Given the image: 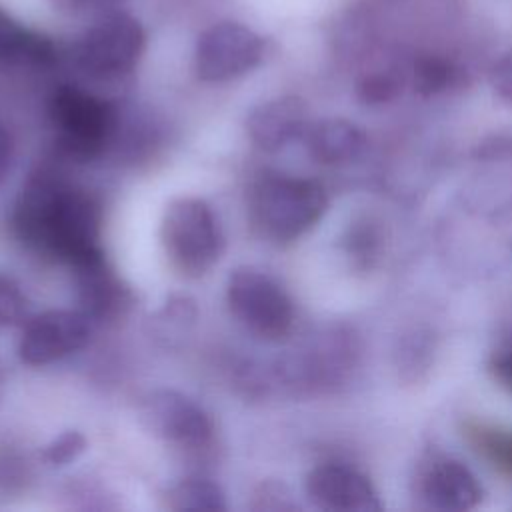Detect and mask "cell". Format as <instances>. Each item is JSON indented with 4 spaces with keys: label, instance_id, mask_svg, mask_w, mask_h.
<instances>
[{
    "label": "cell",
    "instance_id": "3957f363",
    "mask_svg": "<svg viewBox=\"0 0 512 512\" xmlns=\"http://www.w3.org/2000/svg\"><path fill=\"white\" fill-rule=\"evenodd\" d=\"M48 118L58 152L76 162L98 158L118 126V112L108 100L72 84H62L52 92Z\"/></svg>",
    "mask_w": 512,
    "mask_h": 512
},
{
    "label": "cell",
    "instance_id": "8992f818",
    "mask_svg": "<svg viewBox=\"0 0 512 512\" xmlns=\"http://www.w3.org/2000/svg\"><path fill=\"white\" fill-rule=\"evenodd\" d=\"M226 304L232 316L262 340L276 342L292 330V298L270 274L252 266H240L230 272L226 280Z\"/></svg>",
    "mask_w": 512,
    "mask_h": 512
},
{
    "label": "cell",
    "instance_id": "8fae6325",
    "mask_svg": "<svg viewBox=\"0 0 512 512\" xmlns=\"http://www.w3.org/2000/svg\"><path fill=\"white\" fill-rule=\"evenodd\" d=\"M80 312L92 322L112 320L130 304V290L110 268L104 252L72 266Z\"/></svg>",
    "mask_w": 512,
    "mask_h": 512
},
{
    "label": "cell",
    "instance_id": "7a4b0ae2",
    "mask_svg": "<svg viewBox=\"0 0 512 512\" xmlns=\"http://www.w3.org/2000/svg\"><path fill=\"white\" fill-rule=\"evenodd\" d=\"M328 210L320 182L278 172L262 174L250 190V218L274 242H294L312 230Z\"/></svg>",
    "mask_w": 512,
    "mask_h": 512
},
{
    "label": "cell",
    "instance_id": "cb8c5ba5",
    "mask_svg": "<svg viewBox=\"0 0 512 512\" xmlns=\"http://www.w3.org/2000/svg\"><path fill=\"white\" fill-rule=\"evenodd\" d=\"M490 86L506 102H512V50L502 54L490 68Z\"/></svg>",
    "mask_w": 512,
    "mask_h": 512
},
{
    "label": "cell",
    "instance_id": "484cf974",
    "mask_svg": "<svg viewBox=\"0 0 512 512\" xmlns=\"http://www.w3.org/2000/svg\"><path fill=\"white\" fill-rule=\"evenodd\" d=\"M54 10L68 14V16H86V14H96L102 16L106 14L104 0H48Z\"/></svg>",
    "mask_w": 512,
    "mask_h": 512
},
{
    "label": "cell",
    "instance_id": "7402d4cb",
    "mask_svg": "<svg viewBox=\"0 0 512 512\" xmlns=\"http://www.w3.org/2000/svg\"><path fill=\"white\" fill-rule=\"evenodd\" d=\"M26 308L20 284L0 270V330L16 324Z\"/></svg>",
    "mask_w": 512,
    "mask_h": 512
},
{
    "label": "cell",
    "instance_id": "603a6c76",
    "mask_svg": "<svg viewBox=\"0 0 512 512\" xmlns=\"http://www.w3.org/2000/svg\"><path fill=\"white\" fill-rule=\"evenodd\" d=\"M252 510H294L296 504L292 502L290 490L276 480H266L258 486L252 496Z\"/></svg>",
    "mask_w": 512,
    "mask_h": 512
},
{
    "label": "cell",
    "instance_id": "83f0119b",
    "mask_svg": "<svg viewBox=\"0 0 512 512\" xmlns=\"http://www.w3.org/2000/svg\"><path fill=\"white\" fill-rule=\"evenodd\" d=\"M122 2H124V0H104V6H106V10L110 12V10H116Z\"/></svg>",
    "mask_w": 512,
    "mask_h": 512
},
{
    "label": "cell",
    "instance_id": "52a82bcc",
    "mask_svg": "<svg viewBox=\"0 0 512 512\" xmlns=\"http://www.w3.org/2000/svg\"><path fill=\"white\" fill-rule=\"evenodd\" d=\"M266 54V40L240 22L208 26L194 46V72L202 82H226L254 70Z\"/></svg>",
    "mask_w": 512,
    "mask_h": 512
},
{
    "label": "cell",
    "instance_id": "277c9868",
    "mask_svg": "<svg viewBox=\"0 0 512 512\" xmlns=\"http://www.w3.org/2000/svg\"><path fill=\"white\" fill-rule=\"evenodd\" d=\"M160 242L172 268L188 278L204 276L224 252V236L214 210L194 196L174 198L166 206Z\"/></svg>",
    "mask_w": 512,
    "mask_h": 512
},
{
    "label": "cell",
    "instance_id": "9c48e42d",
    "mask_svg": "<svg viewBox=\"0 0 512 512\" xmlns=\"http://www.w3.org/2000/svg\"><path fill=\"white\" fill-rule=\"evenodd\" d=\"M92 320L80 310H46L24 326L18 358L28 366H44L80 350L90 338Z\"/></svg>",
    "mask_w": 512,
    "mask_h": 512
},
{
    "label": "cell",
    "instance_id": "e0dca14e",
    "mask_svg": "<svg viewBox=\"0 0 512 512\" xmlns=\"http://www.w3.org/2000/svg\"><path fill=\"white\" fill-rule=\"evenodd\" d=\"M166 506L174 512H220L226 510L222 488L208 478H184L166 494Z\"/></svg>",
    "mask_w": 512,
    "mask_h": 512
},
{
    "label": "cell",
    "instance_id": "2e32d148",
    "mask_svg": "<svg viewBox=\"0 0 512 512\" xmlns=\"http://www.w3.org/2000/svg\"><path fill=\"white\" fill-rule=\"evenodd\" d=\"M464 78L466 72L456 60L436 52L418 54L412 60L408 72L412 90L424 98L446 94L458 88L464 82Z\"/></svg>",
    "mask_w": 512,
    "mask_h": 512
},
{
    "label": "cell",
    "instance_id": "44dd1931",
    "mask_svg": "<svg viewBox=\"0 0 512 512\" xmlns=\"http://www.w3.org/2000/svg\"><path fill=\"white\" fill-rule=\"evenodd\" d=\"M86 450V438L78 430H66L44 446L42 458L52 466H66Z\"/></svg>",
    "mask_w": 512,
    "mask_h": 512
},
{
    "label": "cell",
    "instance_id": "ffe728a7",
    "mask_svg": "<svg viewBox=\"0 0 512 512\" xmlns=\"http://www.w3.org/2000/svg\"><path fill=\"white\" fill-rule=\"evenodd\" d=\"M402 90V76L392 70H372L356 82V96L364 104H384Z\"/></svg>",
    "mask_w": 512,
    "mask_h": 512
},
{
    "label": "cell",
    "instance_id": "d6986e66",
    "mask_svg": "<svg viewBox=\"0 0 512 512\" xmlns=\"http://www.w3.org/2000/svg\"><path fill=\"white\" fill-rule=\"evenodd\" d=\"M196 316H198L196 302L190 296L174 294L164 302V306L152 318L154 334L166 344H172L190 332V328L196 322Z\"/></svg>",
    "mask_w": 512,
    "mask_h": 512
},
{
    "label": "cell",
    "instance_id": "4316f807",
    "mask_svg": "<svg viewBox=\"0 0 512 512\" xmlns=\"http://www.w3.org/2000/svg\"><path fill=\"white\" fill-rule=\"evenodd\" d=\"M12 154H14V144L10 132L0 124V184L6 178L10 164H12Z\"/></svg>",
    "mask_w": 512,
    "mask_h": 512
},
{
    "label": "cell",
    "instance_id": "30bf717a",
    "mask_svg": "<svg viewBox=\"0 0 512 512\" xmlns=\"http://www.w3.org/2000/svg\"><path fill=\"white\" fill-rule=\"evenodd\" d=\"M304 490L308 500L330 512H376L382 508L372 482L352 466L320 464L306 474Z\"/></svg>",
    "mask_w": 512,
    "mask_h": 512
},
{
    "label": "cell",
    "instance_id": "5bb4252c",
    "mask_svg": "<svg viewBox=\"0 0 512 512\" xmlns=\"http://www.w3.org/2000/svg\"><path fill=\"white\" fill-rule=\"evenodd\" d=\"M58 62V46L38 30L18 22L0 6V72L46 70Z\"/></svg>",
    "mask_w": 512,
    "mask_h": 512
},
{
    "label": "cell",
    "instance_id": "7c38bea8",
    "mask_svg": "<svg viewBox=\"0 0 512 512\" xmlns=\"http://www.w3.org/2000/svg\"><path fill=\"white\" fill-rule=\"evenodd\" d=\"M308 128V108L298 96L266 100L250 110L246 132L264 152H276L288 142L304 136Z\"/></svg>",
    "mask_w": 512,
    "mask_h": 512
},
{
    "label": "cell",
    "instance_id": "9a60e30c",
    "mask_svg": "<svg viewBox=\"0 0 512 512\" xmlns=\"http://www.w3.org/2000/svg\"><path fill=\"white\" fill-rule=\"evenodd\" d=\"M308 154L326 166L354 162L366 150V134L360 126L344 118H324L308 124L304 132Z\"/></svg>",
    "mask_w": 512,
    "mask_h": 512
},
{
    "label": "cell",
    "instance_id": "6da1fadb",
    "mask_svg": "<svg viewBox=\"0 0 512 512\" xmlns=\"http://www.w3.org/2000/svg\"><path fill=\"white\" fill-rule=\"evenodd\" d=\"M100 224L98 200L52 170L30 174L12 212L14 232L28 248L70 268L102 252Z\"/></svg>",
    "mask_w": 512,
    "mask_h": 512
},
{
    "label": "cell",
    "instance_id": "d4e9b609",
    "mask_svg": "<svg viewBox=\"0 0 512 512\" xmlns=\"http://www.w3.org/2000/svg\"><path fill=\"white\" fill-rule=\"evenodd\" d=\"M488 370L492 378L512 394V342L500 346L492 352L488 360Z\"/></svg>",
    "mask_w": 512,
    "mask_h": 512
},
{
    "label": "cell",
    "instance_id": "ba28073f",
    "mask_svg": "<svg viewBox=\"0 0 512 512\" xmlns=\"http://www.w3.org/2000/svg\"><path fill=\"white\" fill-rule=\"evenodd\" d=\"M142 426L156 438L178 446H204L214 432L210 416L192 398L178 390L148 392L138 406Z\"/></svg>",
    "mask_w": 512,
    "mask_h": 512
},
{
    "label": "cell",
    "instance_id": "ac0fdd59",
    "mask_svg": "<svg viewBox=\"0 0 512 512\" xmlns=\"http://www.w3.org/2000/svg\"><path fill=\"white\" fill-rule=\"evenodd\" d=\"M466 436L478 454H482L496 470L512 478V430L470 422L466 424Z\"/></svg>",
    "mask_w": 512,
    "mask_h": 512
},
{
    "label": "cell",
    "instance_id": "4fadbf2b",
    "mask_svg": "<svg viewBox=\"0 0 512 512\" xmlns=\"http://www.w3.org/2000/svg\"><path fill=\"white\" fill-rule=\"evenodd\" d=\"M422 498L430 508L462 512L480 504L482 486L474 472L454 458H438L428 464L420 480Z\"/></svg>",
    "mask_w": 512,
    "mask_h": 512
},
{
    "label": "cell",
    "instance_id": "5b68a950",
    "mask_svg": "<svg viewBox=\"0 0 512 512\" xmlns=\"http://www.w3.org/2000/svg\"><path fill=\"white\" fill-rule=\"evenodd\" d=\"M146 46L142 24L120 10H110L82 32L72 46L76 68L92 80H122L136 68Z\"/></svg>",
    "mask_w": 512,
    "mask_h": 512
}]
</instances>
